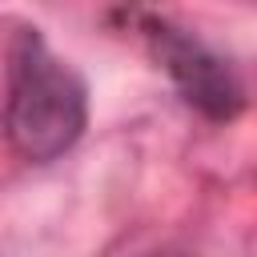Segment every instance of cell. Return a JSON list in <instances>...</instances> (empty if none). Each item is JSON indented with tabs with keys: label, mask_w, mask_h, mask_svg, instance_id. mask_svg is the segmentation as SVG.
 I'll return each mask as SVG.
<instances>
[{
	"label": "cell",
	"mask_w": 257,
	"mask_h": 257,
	"mask_svg": "<svg viewBox=\"0 0 257 257\" xmlns=\"http://www.w3.org/2000/svg\"><path fill=\"white\" fill-rule=\"evenodd\" d=\"M145 257H185V253H173V249H165V253H145Z\"/></svg>",
	"instance_id": "3957f363"
},
{
	"label": "cell",
	"mask_w": 257,
	"mask_h": 257,
	"mask_svg": "<svg viewBox=\"0 0 257 257\" xmlns=\"http://www.w3.org/2000/svg\"><path fill=\"white\" fill-rule=\"evenodd\" d=\"M141 28H145L157 60L173 76V84L197 112H205L209 120H229L241 112V104H245L241 84H237L233 68L209 44H201L197 36H189L185 28H177L165 16H141Z\"/></svg>",
	"instance_id": "7a4b0ae2"
},
{
	"label": "cell",
	"mask_w": 257,
	"mask_h": 257,
	"mask_svg": "<svg viewBox=\"0 0 257 257\" xmlns=\"http://www.w3.org/2000/svg\"><path fill=\"white\" fill-rule=\"evenodd\" d=\"M88 120V92L84 80L48 52L36 28H24L12 52V80H8V108L4 133L24 161H56L68 153Z\"/></svg>",
	"instance_id": "6da1fadb"
}]
</instances>
